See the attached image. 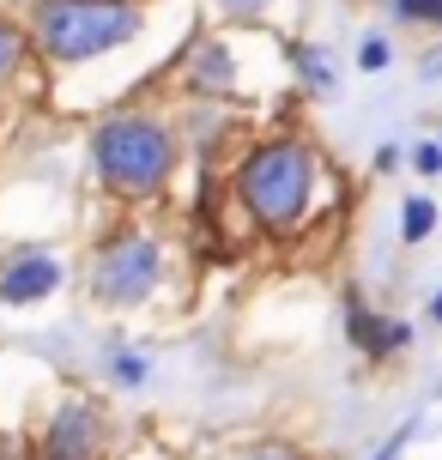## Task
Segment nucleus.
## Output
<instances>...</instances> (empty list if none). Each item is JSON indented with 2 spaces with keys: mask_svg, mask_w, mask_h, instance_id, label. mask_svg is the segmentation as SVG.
<instances>
[{
  "mask_svg": "<svg viewBox=\"0 0 442 460\" xmlns=\"http://www.w3.org/2000/svg\"><path fill=\"white\" fill-rule=\"evenodd\" d=\"M146 13L134 0H37L31 13V49H43L55 67H85L110 49L140 37Z\"/></svg>",
  "mask_w": 442,
  "mask_h": 460,
  "instance_id": "1",
  "label": "nucleus"
},
{
  "mask_svg": "<svg viewBox=\"0 0 442 460\" xmlns=\"http://www.w3.org/2000/svg\"><path fill=\"white\" fill-rule=\"evenodd\" d=\"M92 164L97 182L121 194V200H152L170 170H176V134L164 128L158 115H110L92 128Z\"/></svg>",
  "mask_w": 442,
  "mask_h": 460,
  "instance_id": "2",
  "label": "nucleus"
},
{
  "mask_svg": "<svg viewBox=\"0 0 442 460\" xmlns=\"http://www.w3.org/2000/svg\"><path fill=\"white\" fill-rule=\"evenodd\" d=\"M315 176H322L315 146L273 139V146L249 152V164L236 170V194H243V207L255 212V225L291 230L303 212H309V200H315Z\"/></svg>",
  "mask_w": 442,
  "mask_h": 460,
  "instance_id": "3",
  "label": "nucleus"
},
{
  "mask_svg": "<svg viewBox=\"0 0 442 460\" xmlns=\"http://www.w3.org/2000/svg\"><path fill=\"white\" fill-rule=\"evenodd\" d=\"M164 279V249L146 230H116L92 254V297L103 309H140Z\"/></svg>",
  "mask_w": 442,
  "mask_h": 460,
  "instance_id": "4",
  "label": "nucleus"
},
{
  "mask_svg": "<svg viewBox=\"0 0 442 460\" xmlns=\"http://www.w3.org/2000/svg\"><path fill=\"white\" fill-rule=\"evenodd\" d=\"M37 460H103V412L92 400H61L37 442Z\"/></svg>",
  "mask_w": 442,
  "mask_h": 460,
  "instance_id": "5",
  "label": "nucleus"
},
{
  "mask_svg": "<svg viewBox=\"0 0 442 460\" xmlns=\"http://www.w3.org/2000/svg\"><path fill=\"white\" fill-rule=\"evenodd\" d=\"M61 261L43 249H19L0 261V303L6 309H31V303H49L55 291H61Z\"/></svg>",
  "mask_w": 442,
  "mask_h": 460,
  "instance_id": "6",
  "label": "nucleus"
},
{
  "mask_svg": "<svg viewBox=\"0 0 442 460\" xmlns=\"http://www.w3.org/2000/svg\"><path fill=\"white\" fill-rule=\"evenodd\" d=\"M351 345L364 351V358H394V351H406L412 345V327L406 322H376L370 309H351Z\"/></svg>",
  "mask_w": 442,
  "mask_h": 460,
  "instance_id": "7",
  "label": "nucleus"
},
{
  "mask_svg": "<svg viewBox=\"0 0 442 460\" xmlns=\"http://www.w3.org/2000/svg\"><path fill=\"white\" fill-rule=\"evenodd\" d=\"M231 85H236V73H231V55H225V43H200V49H194V92L225 97Z\"/></svg>",
  "mask_w": 442,
  "mask_h": 460,
  "instance_id": "8",
  "label": "nucleus"
},
{
  "mask_svg": "<svg viewBox=\"0 0 442 460\" xmlns=\"http://www.w3.org/2000/svg\"><path fill=\"white\" fill-rule=\"evenodd\" d=\"M24 61H31V37H24L13 19H0V92H13V85H19Z\"/></svg>",
  "mask_w": 442,
  "mask_h": 460,
  "instance_id": "9",
  "label": "nucleus"
},
{
  "mask_svg": "<svg viewBox=\"0 0 442 460\" xmlns=\"http://www.w3.org/2000/svg\"><path fill=\"white\" fill-rule=\"evenodd\" d=\"M430 230H437V200H424V194H412V200L400 207V236H406V243H424Z\"/></svg>",
  "mask_w": 442,
  "mask_h": 460,
  "instance_id": "10",
  "label": "nucleus"
},
{
  "mask_svg": "<svg viewBox=\"0 0 442 460\" xmlns=\"http://www.w3.org/2000/svg\"><path fill=\"white\" fill-rule=\"evenodd\" d=\"M110 376H116L121 388H140L146 376H152V364H146L140 351H128V345H110Z\"/></svg>",
  "mask_w": 442,
  "mask_h": 460,
  "instance_id": "11",
  "label": "nucleus"
},
{
  "mask_svg": "<svg viewBox=\"0 0 442 460\" xmlns=\"http://www.w3.org/2000/svg\"><path fill=\"white\" fill-rule=\"evenodd\" d=\"M297 61H303V79H315V92H333V67H327L322 49H303Z\"/></svg>",
  "mask_w": 442,
  "mask_h": 460,
  "instance_id": "12",
  "label": "nucleus"
},
{
  "mask_svg": "<svg viewBox=\"0 0 442 460\" xmlns=\"http://www.w3.org/2000/svg\"><path fill=\"white\" fill-rule=\"evenodd\" d=\"M394 13L419 24H442V0H394Z\"/></svg>",
  "mask_w": 442,
  "mask_h": 460,
  "instance_id": "13",
  "label": "nucleus"
},
{
  "mask_svg": "<svg viewBox=\"0 0 442 460\" xmlns=\"http://www.w3.org/2000/svg\"><path fill=\"white\" fill-rule=\"evenodd\" d=\"M358 61H364L370 73H382L388 67V37H364V55H358Z\"/></svg>",
  "mask_w": 442,
  "mask_h": 460,
  "instance_id": "14",
  "label": "nucleus"
},
{
  "mask_svg": "<svg viewBox=\"0 0 442 460\" xmlns=\"http://www.w3.org/2000/svg\"><path fill=\"white\" fill-rule=\"evenodd\" d=\"M412 164H419V176H437V170H442V146H419Z\"/></svg>",
  "mask_w": 442,
  "mask_h": 460,
  "instance_id": "15",
  "label": "nucleus"
},
{
  "mask_svg": "<svg viewBox=\"0 0 442 460\" xmlns=\"http://www.w3.org/2000/svg\"><path fill=\"white\" fill-rule=\"evenodd\" d=\"M0 460H37V455H31V442H19V437L0 430Z\"/></svg>",
  "mask_w": 442,
  "mask_h": 460,
  "instance_id": "16",
  "label": "nucleus"
},
{
  "mask_svg": "<svg viewBox=\"0 0 442 460\" xmlns=\"http://www.w3.org/2000/svg\"><path fill=\"white\" fill-rule=\"evenodd\" d=\"M406 437H412V430H394V437L382 442V455H376V460H394V455H400V448H406Z\"/></svg>",
  "mask_w": 442,
  "mask_h": 460,
  "instance_id": "17",
  "label": "nucleus"
},
{
  "mask_svg": "<svg viewBox=\"0 0 442 460\" xmlns=\"http://www.w3.org/2000/svg\"><path fill=\"white\" fill-rule=\"evenodd\" d=\"M225 6H231V13H261L267 0H225Z\"/></svg>",
  "mask_w": 442,
  "mask_h": 460,
  "instance_id": "18",
  "label": "nucleus"
},
{
  "mask_svg": "<svg viewBox=\"0 0 442 460\" xmlns=\"http://www.w3.org/2000/svg\"><path fill=\"white\" fill-rule=\"evenodd\" d=\"M255 460H297V455H291V448H261Z\"/></svg>",
  "mask_w": 442,
  "mask_h": 460,
  "instance_id": "19",
  "label": "nucleus"
},
{
  "mask_svg": "<svg viewBox=\"0 0 442 460\" xmlns=\"http://www.w3.org/2000/svg\"><path fill=\"white\" fill-rule=\"evenodd\" d=\"M430 315H437V322H442V291H437V303H430Z\"/></svg>",
  "mask_w": 442,
  "mask_h": 460,
  "instance_id": "20",
  "label": "nucleus"
},
{
  "mask_svg": "<svg viewBox=\"0 0 442 460\" xmlns=\"http://www.w3.org/2000/svg\"><path fill=\"white\" fill-rule=\"evenodd\" d=\"M437 146H442V139H437Z\"/></svg>",
  "mask_w": 442,
  "mask_h": 460,
  "instance_id": "21",
  "label": "nucleus"
}]
</instances>
